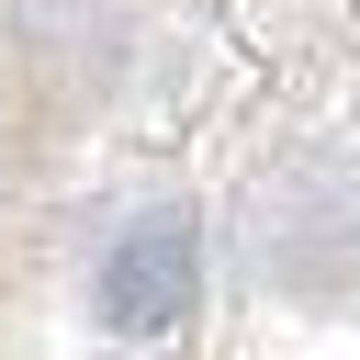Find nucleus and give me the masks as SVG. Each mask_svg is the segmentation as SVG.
I'll list each match as a JSON object with an SVG mask.
<instances>
[{
  "label": "nucleus",
  "instance_id": "obj_1",
  "mask_svg": "<svg viewBox=\"0 0 360 360\" xmlns=\"http://www.w3.org/2000/svg\"><path fill=\"white\" fill-rule=\"evenodd\" d=\"M191 270H202L191 214H135V225L101 248L90 304H101V326H112V338H169V326L191 315Z\"/></svg>",
  "mask_w": 360,
  "mask_h": 360
}]
</instances>
